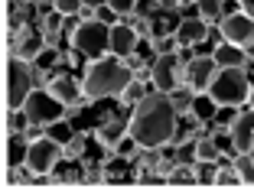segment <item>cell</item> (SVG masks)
I'll list each match as a JSON object with an SVG mask.
<instances>
[{
  "instance_id": "cell-1",
  "label": "cell",
  "mask_w": 254,
  "mask_h": 192,
  "mask_svg": "<svg viewBox=\"0 0 254 192\" xmlns=\"http://www.w3.org/2000/svg\"><path fill=\"white\" fill-rule=\"evenodd\" d=\"M176 127H180V114L173 108V98L166 91H157V88L147 91L134 104L130 121H127L130 140L140 143V147H166Z\"/></svg>"
},
{
  "instance_id": "cell-2",
  "label": "cell",
  "mask_w": 254,
  "mask_h": 192,
  "mask_svg": "<svg viewBox=\"0 0 254 192\" xmlns=\"http://www.w3.org/2000/svg\"><path fill=\"white\" fill-rule=\"evenodd\" d=\"M78 81H82V95L88 101H105V98H118L124 91V85L130 81V68L108 52L101 59H88Z\"/></svg>"
},
{
  "instance_id": "cell-3",
  "label": "cell",
  "mask_w": 254,
  "mask_h": 192,
  "mask_svg": "<svg viewBox=\"0 0 254 192\" xmlns=\"http://www.w3.org/2000/svg\"><path fill=\"white\" fill-rule=\"evenodd\" d=\"M248 88H251V75L241 65H218L212 72L205 95L218 104V108H248Z\"/></svg>"
},
{
  "instance_id": "cell-4",
  "label": "cell",
  "mask_w": 254,
  "mask_h": 192,
  "mask_svg": "<svg viewBox=\"0 0 254 192\" xmlns=\"http://www.w3.org/2000/svg\"><path fill=\"white\" fill-rule=\"evenodd\" d=\"M68 46L78 49L85 59H101L111 52V26L101 20H91V23H82L78 30L68 33Z\"/></svg>"
},
{
  "instance_id": "cell-5",
  "label": "cell",
  "mask_w": 254,
  "mask_h": 192,
  "mask_svg": "<svg viewBox=\"0 0 254 192\" xmlns=\"http://www.w3.org/2000/svg\"><path fill=\"white\" fill-rule=\"evenodd\" d=\"M62 160V140L59 137H39V140L26 143V153H23V166L33 173V176H46V173L56 170V163Z\"/></svg>"
},
{
  "instance_id": "cell-6",
  "label": "cell",
  "mask_w": 254,
  "mask_h": 192,
  "mask_svg": "<svg viewBox=\"0 0 254 192\" xmlns=\"http://www.w3.org/2000/svg\"><path fill=\"white\" fill-rule=\"evenodd\" d=\"M183 65L186 62L180 59V52H160L153 65H150V85L157 91H176L183 85Z\"/></svg>"
},
{
  "instance_id": "cell-7",
  "label": "cell",
  "mask_w": 254,
  "mask_h": 192,
  "mask_svg": "<svg viewBox=\"0 0 254 192\" xmlns=\"http://www.w3.org/2000/svg\"><path fill=\"white\" fill-rule=\"evenodd\" d=\"M62 108L65 104H59L53 95L46 88H33L30 98L23 101V111H26V118H30V124H59L62 121Z\"/></svg>"
},
{
  "instance_id": "cell-8",
  "label": "cell",
  "mask_w": 254,
  "mask_h": 192,
  "mask_svg": "<svg viewBox=\"0 0 254 192\" xmlns=\"http://www.w3.org/2000/svg\"><path fill=\"white\" fill-rule=\"evenodd\" d=\"M218 33H222V43H235L241 49H251L254 46V16H248L245 10L225 13L218 20Z\"/></svg>"
},
{
  "instance_id": "cell-9",
  "label": "cell",
  "mask_w": 254,
  "mask_h": 192,
  "mask_svg": "<svg viewBox=\"0 0 254 192\" xmlns=\"http://www.w3.org/2000/svg\"><path fill=\"white\" fill-rule=\"evenodd\" d=\"M36 88L30 78V68L26 62L10 56V65H7V108H23V101L30 98V91Z\"/></svg>"
},
{
  "instance_id": "cell-10",
  "label": "cell",
  "mask_w": 254,
  "mask_h": 192,
  "mask_svg": "<svg viewBox=\"0 0 254 192\" xmlns=\"http://www.w3.org/2000/svg\"><path fill=\"white\" fill-rule=\"evenodd\" d=\"M215 59H212V52H202V56H192V59L183 65V85H189L192 91H205L209 85L212 72H215Z\"/></svg>"
},
{
  "instance_id": "cell-11",
  "label": "cell",
  "mask_w": 254,
  "mask_h": 192,
  "mask_svg": "<svg viewBox=\"0 0 254 192\" xmlns=\"http://www.w3.org/2000/svg\"><path fill=\"white\" fill-rule=\"evenodd\" d=\"M228 133H232V150L235 153H251L254 150V108H241V111L235 114L232 127H228Z\"/></svg>"
},
{
  "instance_id": "cell-12",
  "label": "cell",
  "mask_w": 254,
  "mask_h": 192,
  "mask_svg": "<svg viewBox=\"0 0 254 192\" xmlns=\"http://www.w3.org/2000/svg\"><path fill=\"white\" fill-rule=\"evenodd\" d=\"M176 46H202L209 39V23L202 20V16H180L176 20Z\"/></svg>"
},
{
  "instance_id": "cell-13",
  "label": "cell",
  "mask_w": 254,
  "mask_h": 192,
  "mask_svg": "<svg viewBox=\"0 0 254 192\" xmlns=\"http://www.w3.org/2000/svg\"><path fill=\"white\" fill-rule=\"evenodd\" d=\"M95 137H98V143H101L105 150H118L121 143L130 137V133H127V121L124 118H105L95 127Z\"/></svg>"
},
{
  "instance_id": "cell-14",
  "label": "cell",
  "mask_w": 254,
  "mask_h": 192,
  "mask_svg": "<svg viewBox=\"0 0 254 192\" xmlns=\"http://www.w3.org/2000/svg\"><path fill=\"white\" fill-rule=\"evenodd\" d=\"M46 91H49L59 104H68V101H75V98L82 95V81L72 78V72H53Z\"/></svg>"
},
{
  "instance_id": "cell-15",
  "label": "cell",
  "mask_w": 254,
  "mask_h": 192,
  "mask_svg": "<svg viewBox=\"0 0 254 192\" xmlns=\"http://www.w3.org/2000/svg\"><path fill=\"white\" fill-rule=\"evenodd\" d=\"M137 43H140V36L134 33V26H130L127 20H118L111 26V56L124 59V56L137 52Z\"/></svg>"
},
{
  "instance_id": "cell-16",
  "label": "cell",
  "mask_w": 254,
  "mask_h": 192,
  "mask_svg": "<svg viewBox=\"0 0 254 192\" xmlns=\"http://www.w3.org/2000/svg\"><path fill=\"white\" fill-rule=\"evenodd\" d=\"M212 59H215V65H241L245 62V49L235 43H218L212 49Z\"/></svg>"
},
{
  "instance_id": "cell-17",
  "label": "cell",
  "mask_w": 254,
  "mask_h": 192,
  "mask_svg": "<svg viewBox=\"0 0 254 192\" xmlns=\"http://www.w3.org/2000/svg\"><path fill=\"white\" fill-rule=\"evenodd\" d=\"M192 156L202 163H218V156H222V150H218L215 137H195L192 143Z\"/></svg>"
},
{
  "instance_id": "cell-18",
  "label": "cell",
  "mask_w": 254,
  "mask_h": 192,
  "mask_svg": "<svg viewBox=\"0 0 254 192\" xmlns=\"http://www.w3.org/2000/svg\"><path fill=\"white\" fill-rule=\"evenodd\" d=\"M195 95H199V91H192L189 85H180L176 91H170L173 108H176V114H180V118H189V114H192V101H195Z\"/></svg>"
},
{
  "instance_id": "cell-19",
  "label": "cell",
  "mask_w": 254,
  "mask_h": 192,
  "mask_svg": "<svg viewBox=\"0 0 254 192\" xmlns=\"http://www.w3.org/2000/svg\"><path fill=\"white\" fill-rule=\"evenodd\" d=\"M147 81H140V78H134V75H130V81H127V85H124V91H121V104H124V108H134V104L137 101H140V98L143 95H147Z\"/></svg>"
},
{
  "instance_id": "cell-20",
  "label": "cell",
  "mask_w": 254,
  "mask_h": 192,
  "mask_svg": "<svg viewBox=\"0 0 254 192\" xmlns=\"http://www.w3.org/2000/svg\"><path fill=\"white\" fill-rule=\"evenodd\" d=\"M215 111H218V104L212 101V98L205 95V91H199V95H195V101H192V114H189V118H192L195 124H199V121L215 118Z\"/></svg>"
},
{
  "instance_id": "cell-21",
  "label": "cell",
  "mask_w": 254,
  "mask_h": 192,
  "mask_svg": "<svg viewBox=\"0 0 254 192\" xmlns=\"http://www.w3.org/2000/svg\"><path fill=\"white\" fill-rule=\"evenodd\" d=\"M85 156V130H75L68 140H62V160L75 163Z\"/></svg>"
},
{
  "instance_id": "cell-22",
  "label": "cell",
  "mask_w": 254,
  "mask_h": 192,
  "mask_svg": "<svg viewBox=\"0 0 254 192\" xmlns=\"http://www.w3.org/2000/svg\"><path fill=\"white\" fill-rule=\"evenodd\" d=\"M46 52V46H43V36H33V39H26V43H20L13 49V56L16 59H23V62H36L39 56Z\"/></svg>"
},
{
  "instance_id": "cell-23",
  "label": "cell",
  "mask_w": 254,
  "mask_h": 192,
  "mask_svg": "<svg viewBox=\"0 0 254 192\" xmlns=\"http://www.w3.org/2000/svg\"><path fill=\"white\" fill-rule=\"evenodd\" d=\"M232 166H235V173L241 176V186H254V156L251 153H235Z\"/></svg>"
},
{
  "instance_id": "cell-24",
  "label": "cell",
  "mask_w": 254,
  "mask_h": 192,
  "mask_svg": "<svg viewBox=\"0 0 254 192\" xmlns=\"http://www.w3.org/2000/svg\"><path fill=\"white\" fill-rule=\"evenodd\" d=\"M215 173H218V163H202V160L192 163L195 186H215Z\"/></svg>"
},
{
  "instance_id": "cell-25",
  "label": "cell",
  "mask_w": 254,
  "mask_h": 192,
  "mask_svg": "<svg viewBox=\"0 0 254 192\" xmlns=\"http://www.w3.org/2000/svg\"><path fill=\"white\" fill-rule=\"evenodd\" d=\"M195 13H199L205 23L222 20L225 16V0H199V3H195Z\"/></svg>"
},
{
  "instance_id": "cell-26",
  "label": "cell",
  "mask_w": 254,
  "mask_h": 192,
  "mask_svg": "<svg viewBox=\"0 0 254 192\" xmlns=\"http://www.w3.org/2000/svg\"><path fill=\"white\" fill-rule=\"evenodd\" d=\"M166 183L170 186H192V163H180L176 160V166H173V173L166 176Z\"/></svg>"
},
{
  "instance_id": "cell-27",
  "label": "cell",
  "mask_w": 254,
  "mask_h": 192,
  "mask_svg": "<svg viewBox=\"0 0 254 192\" xmlns=\"http://www.w3.org/2000/svg\"><path fill=\"white\" fill-rule=\"evenodd\" d=\"M101 183H108V170H105V163H88L85 166V173H82V186H101Z\"/></svg>"
},
{
  "instance_id": "cell-28",
  "label": "cell",
  "mask_w": 254,
  "mask_h": 192,
  "mask_svg": "<svg viewBox=\"0 0 254 192\" xmlns=\"http://www.w3.org/2000/svg\"><path fill=\"white\" fill-rule=\"evenodd\" d=\"M163 13L160 10V0H137V7L130 16H140V20H157V16Z\"/></svg>"
},
{
  "instance_id": "cell-29",
  "label": "cell",
  "mask_w": 254,
  "mask_h": 192,
  "mask_svg": "<svg viewBox=\"0 0 254 192\" xmlns=\"http://www.w3.org/2000/svg\"><path fill=\"white\" fill-rule=\"evenodd\" d=\"M88 98H85V95H78V98H75V101H68L65 104V108H62V124H68V121H75V118H78V114H82L85 111V108H88Z\"/></svg>"
},
{
  "instance_id": "cell-30",
  "label": "cell",
  "mask_w": 254,
  "mask_h": 192,
  "mask_svg": "<svg viewBox=\"0 0 254 192\" xmlns=\"http://www.w3.org/2000/svg\"><path fill=\"white\" fill-rule=\"evenodd\" d=\"M147 43H150V49H153V56H160V52H173L176 36H150ZM176 49H180V46H176Z\"/></svg>"
},
{
  "instance_id": "cell-31",
  "label": "cell",
  "mask_w": 254,
  "mask_h": 192,
  "mask_svg": "<svg viewBox=\"0 0 254 192\" xmlns=\"http://www.w3.org/2000/svg\"><path fill=\"white\" fill-rule=\"evenodd\" d=\"M215 186H241V176L235 173V166H218Z\"/></svg>"
},
{
  "instance_id": "cell-32",
  "label": "cell",
  "mask_w": 254,
  "mask_h": 192,
  "mask_svg": "<svg viewBox=\"0 0 254 192\" xmlns=\"http://www.w3.org/2000/svg\"><path fill=\"white\" fill-rule=\"evenodd\" d=\"M127 23L134 26V33H137L140 39H150L153 33H157V30H153V20H140V16H127Z\"/></svg>"
},
{
  "instance_id": "cell-33",
  "label": "cell",
  "mask_w": 254,
  "mask_h": 192,
  "mask_svg": "<svg viewBox=\"0 0 254 192\" xmlns=\"http://www.w3.org/2000/svg\"><path fill=\"white\" fill-rule=\"evenodd\" d=\"M82 7H85L82 0H53V10H59L62 16H75Z\"/></svg>"
},
{
  "instance_id": "cell-34",
  "label": "cell",
  "mask_w": 254,
  "mask_h": 192,
  "mask_svg": "<svg viewBox=\"0 0 254 192\" xmlns=\"http://www.w3.org/2000/svg\"><path fill=\"white\" fill-rule=\"evenodd\" d=\"M26 39H33V30L30 23H20V26H10V43H13V49L20 43H26Z\"/></svg>"
},
{
  "instance_id": "cell-35",
  "label": "cell",
  "mask_w": 254,
  "mask_h": 192,
  "mask_svg": "<svg viewBox=\"0 0 254 192\" xmlns=\"http://www.w3.org/2000/svg\"><path fill=\"white\" fill-rule=\"evenodd\" d=\"M108 7H111L114 13L121 16V20H127V16L134 13V7H137V0H108Z\"/></svg>"
},
{
  "instance_id": "cell-36",
  "label": "cell",
  "mask_w": 254,
  "mask_h": 192,
  "mask_svg": "<svg viewBox=\"0 0 254 192\" xmlns=\"http://www.w3.org/2000/svg\"><path fill=\"white\" fill-rule=\"evenodd\" d=\"M173 166H176V156H160V163H157V166H153V176H157V179H166V176H170V173H173Z\"/></svg>"
},
{
  "instance_id": "cell-37",
  "label": "cell",
  "mask_w": 254,
  "mask_h": 192,
  "mask_svg": "<svg viewBox=\"0 0 254 192\" xmlns=\"http://www.w3.org/2000/svg\"><path fill=\"white\" fill-rule=\"evenodd\" d=\"M95 20H101V23H108V26H114V23H118L121 16L114 13V10L108 7V3H101V7H95Z\"/></svg>"
},
{
  "instance_id": "cell-38",
  "label": "cell",
  "mask_w": 254,
  "mask_h": 192,
  "mask_svg": "<svg viewBox=\"0 0 254 192\" xmlns=\"http://www.w3.org/2000/svg\"><path fill=\"white\" fill-rule=\"evenodd\" d=\"M39 36H43V46L46 49H56L62 39V30H39Z\"/></svg>"
},
{
  "instance_id": "cell-39",
  "label": "cell",
  "mask_w": 254,
  "mask_h": 192,
  "mask_svg": "<svg viewBox=\"0 0 254 192\" xmlns=\"http://www.w3.org/2000/svg\"><path fill=\"white\" fill-rule=\"evenodd\" d=\"M20 137H23V140H26V143L39 140V137H43V124H30V127H26V130L20 133Z\"/></svg>"
},
{
  "instance_id": "cell-40",
  "label": "cell",
  "mask_w": 254,
  "mask_h": 192,
  "mask_svg": "<svg viewBox=\"0 0 254 192\" xmlns=\"http://www.w3.org/2000/svg\"><path fill=\"white\" fill-rule=\"evenodd\" d=\"M121 62H124V65L130 68V72H137V68H140V65H143V62H147V59H143L140 52H130V56H124V59H121Z\"/></svg>"
},
{
  "instance_id": "cell-41",
  "label": "cell",
  "mask_w": 254,
  "mask_h": 192,
  "mask_svg": "<svg viewBox=\"0 0 254 192\" xmlns=\"http://www.w3.org/2000/svg\"><path fill=\"white\" fill-rule=\"evenodd\" d=\"M78 26H82L78 13H75V16H62V33H72V30H78Z\"/></svg>"
},
{
  "instance_id": "cell-42",
  "label": "cell",
  "mask_w": 254,
  "mask_h": 192,
  "mask_svg": "<svg viewBox=\"0 0 254 192\" xmlns=\"http://www.w3.org/2000/svg\"><path fill=\"white\" fill-rule=\"evenodd\" d=\"M65 65H68V68H75V65H78V49L65 52Z\"/></svg>"
},
{
  "instance_id": "cell-43",
  "label": "cell",
  "mask_w": 254,
  "mask_h": 192,
  "mask_svg": "<svg viewBox=\"0 0 254 192\" xmlns=\"http://www.w3.org/2000/svg\"><path fill=\"white\" fill-rule=\"evenodd\" d=\"M238 3H241V10H245L248 16H254V0H238Z\"/></svg>"
},
{
  "instance_id": "cell-44",
  "label": "cell",
  "mask_w": 254,
  "mask_h": 192,
  "mask_svg": "<svg viewBox=\"0 0 254 192\" xmlns=\"http://www.w3.org/2000/svg\"><path fill=\"white\" fill-rule=\"evenodd\" d=\"M248 108H254V78H251V88H248Z\"/></svg>"
},
{
  "instance_id": "cell-45",
  "label": "cell",
  "mask_w": 254,
  "mask_h": 192,
  "mask_svg": "<svg viewBox=\"0 0 254 192\" xmlns=\"http://www.w3.org/2000/svg\"><path fill=\"white\" fill-rule=\"evenodd\" d=\"M85 7H101V3H108V0H82Z\"/></svg>"
},
{
  "instance_id": "cell-46",
  "label": "cell",
  "mask_w": 254,
  "mask_h": 192,
  "mask_svg": "<svg viewBox=\"0 0 254 192\" xmlns=\"http://www.w3.org/2000/svg\"><path fill=\"white\" fill-rule=\"evenodd\" d=\"M189 3H199V0H189Z\"/></svg>"
},
{
  "instance_id": "cell-47",
  "label": "cell",
  "mask_w": 254,
  "mask_h": 192,
  "mask_svg": "<svg viewBox=\"0 0 254 192\" xmlns=\"http://www.w3.org/2000/svg\"><path fill=\"white\" fill-rule=\"evenodd\" d=\"M251 156H254V150H251Z\"/></svg>"
}]
</instances>
